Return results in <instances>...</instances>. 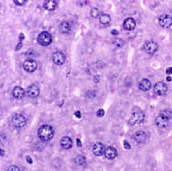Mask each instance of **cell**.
Here are the masks:
<instances>
[{
    "label": "cell",
    "mask_w": 172,
    "mask_h": 171,
    "mask_svg": "<svg viewBox=\"0 0 172 171\" xmlns=\"http://www.w3.org/2000/svg\"><path fill=\"white\" fill-rule=\"evenodd\" d=\"M38 136L42 141H50L54 136L53 128L48 124H44L41 126L38 130Z\"/></svg>",
    "instance_id": "cell-1"
},
{
    "label": "cell",
    "mask_w": 172,
    "mask_h": 171,
    "mask_svg": "<svg viewBox=\"0 0 172 171\" xmlns=\"http://www.w3.org/2000/svg\"><path fill=\"white\" fill-rule=\"evenodd\" d=\"M144 119H145V114L143 111H140V109L134 110L130 119V123L132 125L140 124L144 121Z\"/></svg>",
    "instance_id": "cell-2"
},
{
    "label": "cell",
    "mask_w": 172,
    "mask_h": 171,
    "mask_svg": "<svg viewBox=\"0 0 172 171\" xmlns=\"http://www.w3.org/2000/svg\"><path fill=\"white\" fill-rule=\"evenodd\" d=\"M38 42L42 46H48L52 43V38L50 33H49L47 31H43L38 36Z\"/></svg>",
    "instance_id": "cell-3"
},
{
    "label": "cell",
    "mask_w": 172,
    "mask_h": 171,
    "mask_svg": "<svg viewBox=\"0 0 172 171\" xmlns=\"http://www.w3.org/2000/svg\"><path fill=\"white\" fill-rule=\"evenodd\" d=\"M12 124L16 128H21L25 126L26 123V117L21 114H16L13 116L12 120Z\"/></svg>",
    "instance_id": "cell-4"
},
{
    "label": "cell",
    "mask_w": 172,
    "mask_h": 171,
    "mask_svg": "<svg viewBox=\"0 0 172 171\" xmlns=\"http://www.w3.org/2000/svg\"><path fill=\"white\" fill-rule=\"evenodd\" d=\"M144 50L148 54H152L155 53L158 50V45L157 42H155L153 40H149L145 42L144 44Z\"/></svg>",
    "instance_id": "cell-5"
},
{
    "label": "cell",
    "mask_w": 172,
    "mask_h": 171,
    "mask_svg": "<svg viewBox=\"0 0 172 171\" xmlns=\"http://www.w3.org/2000/svg\"><path fill=\"white\" fill-rule=\"evenodd\" d=\"M159 24L165 28H169L172 26V17L168 14H163L159 18Z\"/></svg>",
    "instance_id": "cell-6"
},
{
    "label": "cell",
    "mask_w": 172,
    "mask_h": 171,
    "mask_svg": "<svg viewBox=\"0 0 172 171\" xmlns=\"http://www.w3.org/2000/svg\"><path fill=\"white\" fill-rule=\"evenodd\" d=\"M23 67L26 72L32 73L37 70L38 64L36 61L33 60H26L23 64Z\"/></svg>",
    "instance_id": "cell-7"
},
{
    "label": "cell",
    "mask_w": 172,
    "mask_h": 171,
    "mask_svg": "<svg viewBox=\"0 0 172 171\" xmlns=\"http://www.w3.org/2000/svg\"><path fill=\"white\" fill-rule=\"evenodd\" d=\"M52 60L55 65H63L66 60V57L62 52H55L52 54Z\"/></svg>",
    "instance_id": "cell-8"
},
{
    "label": "cell",
    "mask_w": 172,
    "mask_h": 171,
    "mask_svg": "<svg viewBox=\"0 0 172 171\" xmlns=\"http://www.w3.org/2000/svg\"><path fill=\"white\" fill-rule=\"evenodd\" d=\"M154 91L158 96H164L167 91V86L163 82H158L154 87Z\"/></svg>",
    "instance_id": "cell-9"
},
{
    "label": "cell",
    "mask_w": 172,
    "mask_h": 171,
    "mask_svg": "<svg viewBox=\"0 0 172 171\" xmlns=\"http://www.w3.org/2000/svg\"><path fill=\"white\" fill-rule=\"evenodd\" d=\"M169 118L164 115L160 114L155 120V124L159 128H165L168 126Z\"/></svg>",
    "instance_id": "cell-10"
},
{
    "label": "cell",
    "mask_w": 172,
    "mask_h": 171,
    "mask_svg": "<svg viewBox=\"0 0 172 171\" xmlns=\"http://www.w3.org/2000/svg\"><path fill=\"white\" fill-rule=\"evenodd\" d=\"M40 94V88L37 85L32 84L29 86L27 88V95L30 98H37Z\"/></svg>",
    "instance_id": "cell-11"
},
{
    "label": "cell",
    "mask_w": 172,
    "mask_h": 171,
    "mask_svg": "<svg viewBox=\"0 0 172 171\" xmlns=\"http://www.w3.org/2000/svg\"><path fill=\"white\" fill-rule=\"evenodd\" d=\"M105 146L101 142H96L94 144L93 147H92V151L94 155L97 156H102L105 152Z\"/></svg>",
    "instance_id": "cell-12"
},
{
    "label": "cell",
    "mask_w": 172,
    "mask_h": 171,
    "mask_svg": "<svg viewBox=\"0 0 172 171\" xmlns=\"http://www.w3.org/2000/svg\"><path fill=\"white\" fill-rule=\"evenodd\" d=\"M147 134L143 131H138L133 135V139L138 144H143L147 140Z\"/></svg>",
    "instance_id": "cell-13"
},
{
    "label": "cell",
    "mask_w": 172,
    "mask_h": 171,
    "mask_svg": "<svg viewBox=\"0 0 172 171\" xmlns=\"http://www.w3.org/2000/svg\"><path fill=\"white\" fill-rule=\"evenodd\" d=\"M104 154H105L106 158H107L109 160H112L116 157L118 155V152H117L116 149L113 146H108L106 149Z\"/></svg>",
    "instance_id": "cell-14"
},
{
    "label": "cell",
    "mask_w": 172,
    "mask_h": 171,
    "mask_svg": "<svg viewBox=\"0 0 172 171\" xmlns=\"http://www.w3.org/2000/svg\"><path fill=\"white\" fill-rule=\"evenodd\" d=\"M136 26V23L133 18H128L123 22V27L127 31H133Z\"/></svg>",
    "instance_id": "cell-15"
},
{
    "label": "cell",
    "mask_w": 172,
    "mask_h": 171,
    "mask_svg": "<svg viewBox=\"0 0 172 171\" xmlns=\"http://www.w3.org/2000/svg\"><path fill=\"white\" fill-rule=\"evenodd\" d=\"M12 95L16 99H21L25 96V91L21 86H16L13 89Z\"/></svg>",
    "instance_id": "cell-16"
},
{
    "label": "cell",
    "mask_w": 172,
    "mask_h": 171,
    "mask_svg": "<svg viewBox=\"0 0 172 171\" xmlns=\"http://www.w3.org/2000/svg\"><path fill=\"white\" fill-rule=\"evenodd\" d=\"M152 83L148 79H143L139 83V88L143 91H148L151 88Z\"/></svg>",
    "instance_id": "cell-17"
},
{
    "label": "cell",
    "mask_w": 172,
    "mask_h": 171,
    "mask_svg": "<svg viewBox=\"0 0 172 171\" xmlns=\"http://www.w3.org/2000/svg\"><path fill=\"white\" fill-rule=\"evenodd\" d=\"M60 145L64 149H69L72 146V141L69 136H64L60 140Z\"/></svg>",
    "instance_id": "cell-18"
},
{
    "label": "cell",
    "mask_w": 172,
    "mask_h": 171,
    "mask_svg": "<svg viewBox=\"0 0 172 171\" xmlns=\"http://www.w3.org/2000/svg\"><path fill=\"white\" fill-rule=\"evenodd\" d=\"M59 31L62 33H68L71 31V25L68 21H62L59 26Z\"/></svg>",
    "instance_id": "cell-19"
},
{
    "label": "cell",
    "mask_w": 172,
    "mask_h": 171,
    "mask_svg": "<svg viewBox=\"0 0 172 171\" xmlns=\"http://www.w3.org/2000/svg\"><path fill=\"white\" fill-rule=\"evenodd\" d=\"M57 3L54 0H48L45 1L43 4V6L45 9L48 11H53L55 9Z\"/></svg>",
    "instance_id": "cell-20"
},
{
    "label": "cell",
    "mask_w": 172,
    "mask_h": 171,
    "mask_svg": "<svg viewBox=\"0 0 172 171\" xmlns=\"http://www.w3.org/2000/svg\"><path fill=\"white\" fill-rule=\"evenodd\" d=\"M99 21L103 25H107L110 21V16L107 14H101L99 16Z\"/></svg>",
    "instance_id": "cell-21"
},
{
    "label": "cell",
    "mask_w": 172,
    "mask_h": 171,
    "mask_svg": "<svg viewBox=\"0 0 172 171\" xmlns=\"http://www.w3.org/2000/svg\"><path fill=\"white\" fill-rule=\"evenodd\" d=\"M75 163L79 165H84L86 164V158L82 156H78L76 157Z\"/></svg>",
    "instance_id": "cell-22"
},
{
    "label": "cell",
    "mask_w": 172,
    "mask_h": 171,
    "mask_svg": "<svg viewBox=\"0 0 172 171\" xmlns=\"http://www.w3.org/2000/svg\"><path fill=\"white\" fill-rule=\"evenodd\" d=\"M113 45L116 46V47H121L122 46H123L124 44H125V41H124L123 39L119 38H115L113 40Z\"/></svg>",
    "instance_id": "cell-23"
},
{
    "label": "cell",
    "mask_w": 172,
    "mask_h": 171,
    "mask_svg": "<svg viewBox=\"0 0 172 171\" xmlns=\"http://www.w3.org/2000/svg\"><path fill=\"white\" fill-rule=\"evenodd\" d=\"M91 16H92V18L94 19H96L99 16V14H100V11L97 8H92V10H91Z\"/></svg>",
    "instance_id": "cell-24"
},
{
    "label": "cell",
    "mask_w": 172,
    "mask_h": 171,
    "mask_svg": "<svg viewBox=\"0 0 172 171\" xmlns=\"http://www.w3.org/2000/svg\"><path fill=\"white\" fill-rule=\"evenodd\" d=\"M160 114L164 115L167 117L169 118V119L172 117V113L170 111H169V110H165V111H162Z\"/></svg>",
    "instance_id": "cell-25"
},
{
    "label": "cell",
    "mask_w": 172,
    "mask_h": 171,
    "mask_svg": "<svg viewBox=\"0 0 172 171\" xmlns=\"http://www.w3.org/2000/svg\"><path fill=\"white\" fill-rule=\"evenodd\" d=\"M7 171H21V169L18 166L13 165L10 166L9 168H8Z\"/></svg>",
    "instance_id": "cell-26"
},
{
    "label": "cell",
    "mask_w": 172,
    "mask_h": 171,
    "mask_svg": "<svg viewBox=\"0 0 172 171\" xmlns=\"http://www.w3.org/2000/svg\"><path fill=\"white\" fill-rule=\"evenodd\" d=\"M97 117H102L104 115H105V111H104V110L103 109H99L98 111H97Z\"/></svg>",
    "instance_id": "cell-27"
},
{
    "label": "cell",
    "mask_w": 172,
    "mask_h": 171,
    "mask_svg": "<svg viewBox=\"0 0 172 171\" xmlns=\"http://www.w3.org/2000/svg\"><path fill=\"white\" fill-rule=\"evenodd\" d=\"M26 0H15L14 3L16 4V5L19 6H22L26 3Z\"/></svg>",
    "instance_id": "cell-28"
},
{
    "label": "cell",
    "mask_w": 172,
    "mask_h": 171,
    "mask_svg": "<svg viewBox=\"0 0 172 171\" xmlns=\"http://www.w3.org/2000/svg\"><path fill=\"white\" fill-rule=\"evenodd\" d=\"M123 146H124V148H125V149H127V150H130V149H131V146H130V144H129L126 140L123 141Z\"/></svg>",
    "instance_id": "cell-29"
},
{
    "label": "cell",
    "mask_w": 172,
    "mask_h": 171,
    "mask_svg": "<svg viewBox=\"0 0 172 171\" xmlns=\"http://www.w3.org/2000/svg\"><path fill=\"white\" fill-rule=\"evenodd\" d=\"M26 161H27L28 163H29V164H32L33 163L32 158H31L30 157V156H26Z\"/></svg>",
    "instance_id": "cell-30"
},
{
    "label": "cell",
    "mask_w": 172,
    "mask_h": 171,
    "mask_svg": "<svg viewBox=\"0 0 172 171\" xmlns=\"http://www.w3.org/2000/svg\"><path fill=\"white\" fill-rule=\"evenodd\" d=\"M22 45H22V42H20L17 45V46H16V47H16V51H19L20 50V49H21V47H22Z\"/></svg>",
    "instance_id": "cell-31"
},
{
    "label": "cell",
    "mask_w": 172,
    "mask_h": 171,
    "mask_svg": "<svg viewBox=\"0 0 172 171\" xmlns=\"http://www.w3.org/2000/svg\"><path fill=\"white\" fill-rule=\"evenodd\" d=\"M111 34H113V35H118V31L115 29H113V30L111 31Z\"/></svg>",
    "instance_id": "cell-32"
},
{
    "label": "cell",
    "mask_w": 172,
    "mask_h": 171,
    "mask_svg": "<svg viewBox=\"0 0 172 171\" xmlns=\"http://www.w3.org/2000/svg\"><path fill=\"white\" fill-rule=\"evenodd\" d=\"M166 74H169V75H170V74H172V68L171 67H169V68H168L167 70H166Z\"/></svg>",
    "instance_id": "cell-33"
},
{
    "label": "cell",
    "mask_w": 172,
    "mask_h": 171,
    "mask_svg": "<svg viewBox=\"0 0 172 171\" xmlns=\"http://www.w3.org/2000/svg\"><path fill=\"white\" fill-rule=\"evenodd\" d=\"M75 116L77 117V118H81L82 117V115H81V113L79 111H77L75 113Z\"/></svg>",
    "instance_id": "cell-34"
},
{
    "label": "cell",
    "mask_w": 172,
    "mask_h": 171,
    "mask_svg": "<svg viewBox=\"0 0 172 171\" xmlns=\"http://www.w3.org/2000/svg\"><path fill=\"white\" fill-rule=\"evenodd\" d=\"M24 38H25V36H24V33H21L19 35V40H20V41H22L23 40H24Z\"/></svg>",
    "instance_id": "cell-35"
},
{
    "label": "cell",
    "mask_w": 172,
    "mask_h": 171,
    "mask_svg": "<svg viewBox=\"0 0 172 171\" xmlns=\"http://www.w3.org/2000/svg\"><path fill=\"white\" fill-rule=\"evenodd\" d=\"M77 145L78 147H81V146H82V142H81L80 139H77Z\"/></svg>",
    "instance_id": "cell-36"
},
{
    "label": "cell",
    "mask_w": 172,
    "mask_h": 171,
    "mask_svg": "<svg viewBox=\"0 0 172 171\" xmlns=\"http://www.w3.org/2000/svg\"><path fill=\"white\" fill-rule=\"evenodd\" d=\"M166 80H167L168 81H171L172 80L171 77V76H167V77H166Z\"/></svg>",
    "instance_id": "cell-37"
},
{
    "label": "cell",
    "mask_w": 172,
    "mask_h": 171,
    "mask_svg": "<svg viewBox=\"0 0 172 171\" xmlns=\"http://www.w3.org/2000/svg\"><path fill=\"white\" fill-rule=\"evenodd\" d=\"M4 155V151H3V149H1V156H3Z\"/></svg>",
    "instance_id": "cell-38"
}]
</instances>
